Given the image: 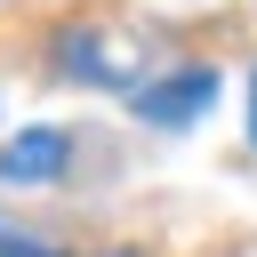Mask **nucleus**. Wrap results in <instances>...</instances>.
I'll list each match as a JSON object with an SVG mask.
<instances>
[{
	"label": "nucleus",
	"instance_id": "obj_3",
	"mask_svg": "<svg viewBox=\"0 0 257 257\" xmlns=\"http://www.w3.org/2000/svg\"><path fill=\"white\" fill-rule=\"evenodd\" d=\"M0 257H48V249H40V241H24L16 225H0Z\"/></svg>",
	"mask_w": 257,
	"mask_h": 257
},
{
	"label": "nucleus",
	"instance_id": "obj_2",
	"mask_svg": "<svg viewBox=\"0 0 257 257\" xmlns=\"http://www.w3.org/2000/svg\"><path fill=\"white\" fill-rule=\"evenodd\" d=\"M64 161H72V137H64V128H24V137L0 145V177H8V185H48Z\"/></svg>",
	"mask_w": 257,
	"mask_h": 257
},
{
	"label": "nucleus",
	"instance_id": "obj_1",
	"mask_svg": "<svg viewBox=\"0 0 257 257\" xmlns=\"http://www.w3.org/2000/svg\"><path fill=\"white\" fill-rule=\"evenodd\" d=\"M128 104H137V120H153V128H185V120H201V112L217 104V72H209V64H177L169 80L128 88Z\"/></svg>",
	"mask_w": 257,
	"mask_h": 257
},
{
	"label": "nucleus",
	"instance_id": "obj_4",
	"mask_svg": "<svg viewBox=\"0 0 257 257\" xmlns=\"http://www.w3.org/2000/svg\"><path fill=\"white\" fill-rule=\"evenodd\" d=\"M249 137H257V80H249Z\"/></svg>",
	"mask_w": 257,
	"mask_h": 257
}]
</instances>
